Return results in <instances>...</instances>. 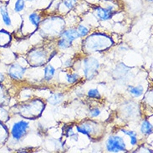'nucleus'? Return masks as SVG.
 <instances>
[{
  "label": "nucleus",
  "mask_w": 153,
  "mask_h": 153,
  "mask_svg": "<svg viewBox=\"0 0 153 153\" xmlns=\"http://www.w3.org/2000/svg\"><path fill=\"white\" fill-rule=\"evenodd\" d=\"M29 20L31 25L38 27L41 22V15L37 12L31 13L29 15Z\"/></svg>",
  "instance_id": "6e6552de"
},
{
  "label": "nucleus",
  "mask_w": 153,
  "mask_h": 153,
  "mask_svg": "<svg viewBox=\"0 0 153 153\" xmlns=\"http://www.w3.org/2000/svg\"><path fill=\"white\" fill-rule=\"evenodd\" d=\"M128 91L135 97H139L143 94L144 92V89L141 85H137V86H129Z\"/></svg>",
  "instance_id": "1a4fd4ad"
},
{
  "label": "nucleus",
  "mask_w": 153,
  "mask_h": 153,
  "mask_svg": "<svg viewBox=\"0 0 153 153\" xmlns=\"http://www.w3.org/2000/svg\"><path fill=\"white\" fill-rule=\"evenodd\" d=\"M100 67V64L98 60L95 58L89 57L85 59L84 60V74L87 79L94 78L96 75L98 69Z\"/></svg>",
  "instance_id": "f03ea898"
},
{
  "label": "nucleus",
  "mask_w": 153,
  "mask_h": 153,
  "mask_svg": "<svg viewBox=\"0 0 153 153\" xmlns=\"http://www.w3.org/2000/svg\"><path fill=\"white\" fill-rule=\"evenodd\" d=\"M141 133L145 135H150L152 132V126L148 120H144L141 126Z\"/></svg>",
  "instance_id": "f8f14e48"
},
{
  "label": "nucleus",
  "mask_w": 153,
  "mask_h": 153,
  "mask_svg": "<svg viewBox=\"0 0 153 153\" xmlns=\"http://www.w3.org/2000/svg\"><path fill=\"white\" fill-rule=\"evenodd\" d=\"M105 1H111V0H105Z\"/></svg>",
  "instance_id": "393cba45"
},
{
  "label": "nucleus",
  "mask_w": 153,
  "mask_h": 153,
  "mask_svg": "<svg viewBox=\"0 0 153 153\" xmlns=\"http://www.w3.org/2000/svg\"><path fill=\"white\" fill-rule=\"evenodd\" d=\"M121 132H123L125 135L129 136V137L133 136V135H137V132H135L133 131H128V130H121Z\"/></svg>",
  "instance_id": "412c9836"
},
{
  "label": "nucleus",
  "mask_w": 153,
  "mask_h": 153,
  "mask_svg": "<svg viewBox=\"0 0 153 153\" xmlns=\"http://www.w3.org/2000/svg\"><path fill=\"white\" fill-rule=\"evenodd\" d=\"M96 16L99 18L100 20L106 21L109 20L113 14L115 13V9L113 6H108L107 8H103L100 6H95L93 8Z\"/></svg>",
  "instance_id": "20e7f679"
},
{
  "label": "nucleus",
  "mask_w": 153,
  "mask_h": 153,
  "mask_svg": "<svg viewBox=\"0 0 153 153\" xmlns=\"http://www.w3.org/2000/svg\"><path fill=\"white\" fill-rule=\"evenodd\" d=\"M54 73H55V69L51 65H48L45 68V79L48 81L50 80L54 77Z\"/></svg>",
  "instance_id": "9b49d317"
},
{
  "label": "nucleus",
  "mask_w": 153,
  "mask_h": 153,
  "mask_svg": "<svg viewBox=\"0 0 153 153\" xmlns=\"http://www.w3.org/2000/svg\"><path fill=\"white\" fill-rule=\"evenodd\" d=\"M77 31H78L79 34V37H85L90 32V30H89V29L87 28L86 26L82 25L79 26L78 29H77Z\"/></svg>",
  "instance_id": "dca6fc26"
},
{
  "label": "nucleus",
  "mask_w": 153,
  "mask_h": 153,
  "mask_svg": "<svg viewBox=\"0 0 153 153\" xmlns=\"http://www.w3.org/2000/svg\"><path fill=\"white\" fill-rule=\"evenodd\" d=\"M25 8V0H16L13 10L15 13H20L22 12Z\"/></svg>",
  "instance_id": "ddd939ff"
},
{
  "label": "nucleus",
  "mask_w": 153,
  "mask_h": 153,
  "mask_svg": "<svg viewBox=\"0 0 153 153\" xmlns=\"http://www.w3.org/2000/svg\"><path fill=\"white\" fill-rule=\"evenodd\" d=\"M90 115L92 117H97L100 115V111L98 108H94V109H91V111H90Z\"/></svg>",
  "instance_id": "6ab92c4d"
},
{
  "label": "nucleus",
  "mask_w": 153,
  "mask_h": 153,
  "mask_svg": "<svg viewBox=\"0 0 153 153\" xmlns=\"http://www.w3.org/2000/svg\"><path fill=\"white\" fill-rule=\"evenodd\" d=\"M63 99H64V95L60 93H57V94H54L50 96V98L48 99V102L53 105H56L60 102H62Z\"/></svg>",
  "instance_id": "9d476101"
},
{
  "label": "nucleus",
  "mask_w": 153,
  "mask_h": 153,
  "mask_svg": "<svg viewBox=\"0 0 153 153\" xmlns=\"http://www.w3.org/2000/svg\"><path fill=\"white\" fill-rule=\"evenodd\" d=\"M147 1H148V2H150V3H152L153 0H147Z\"/></svg>",
  "instance_id": "b1692460"
},
{
  "label": "nucleus",
  "mask_w": 153,
  "mask_h": 153,
  "mask_svg": "<svg viewBox=\"0 0 153 153\" xmlns=\"http://www.w3.org/2000/svg\"><path fill=\"white\" fill-rule=\"evenodd\" d=\"M0 14L2 16V19L4 24L6 26H11L12 25V21H11V18L8 13V10L7 8V6L5 5H2L0 7Z\"/></svg>",
  "instance_id": "0eeeda50"
},
{
  "label": "nucleus",
  "mask_w": 153,
  "mask_h": 153,
  "mask_svg": "<svg viewBox=\"0 0 153 153\" xmlns=\"http://www.w3.org/2000/svg\"><path fill=\"white\" fill-rule=\"evenodd\" d=\"M130 140H131V144L132 146H135L137 145V135H133V136H131L130 137Z\"/></svg>",
  "instance_id": "aec40b11"
},
{
  "label": "nucleus",
  "mask_w": 153,
  "mask_h": 153,
  "mask_svg": "<svg viewBox=\"0 0 153 153\" xmlns=\"http://www.w3.org/2000/svg\"><path fill=\"white\" fill-rule=\"evenodd\" d=\"M78 0H62L61 4H64V6L69 9V10H72L73 8H75V4L77 3Z\"/></svg>",
  "instance_id": "2eb2a0df"
},
{
  "label": "nucleus",
  "mask_w": 153,
  "mask_h": 153,
  "mask_svg": "<svg viewBox=\"0 0 153 153\" xmlns=\"http://www.w3.org/2000/svg\"><path fill=\"white\" fill-rule=\"evenodd\" d=\"M106 149L110 152H119L126 151L124 139L118 136H111L106 141Z\"/></svg>",
  "instance_id": "f257e3e1"
},
{
  "label": "nucleus",
  "mask_w": 153,
  "mask_h": 153,
  "mask_svg": "<svg viewBox=\"0 0 153 153\" xmlns=\"http://www.w3.org/2000/svg\"><path fill=\"white\" fill-rule=\"evenodd\" d=\"M4 75L0 72V83L3 82V81H4Z\"/></svg>",
  "instance_id": "4be33fe9"
},
{
  "label": "nucleus",
  "mask_w": 153,
  "mask_h": 153,
  "mask_svg": "<svg viewBox=\"0 0 153 153\" xmlns=\"http://www.w3.org/2000/svg\"><path fill=\"white\" fill-rule=\"evenodd\" d=\"M29 122L25 121V120H20V121L16 122L15 124H13L12 130H11L13 138L17 141L21 140L23 137L27 133V130L29 128Z\"/></svg>",
  "instance_id": "7ed1b4c3"
},
{
  "label": "nucleus",
  "mask_w": 153,
  "mask_h": 153,
  "mask_svg": "<svg viewBox=\"0 0 153 153\" xmlns=\"http://www.w3.org/2000/svg\"><path fill=\"white\" fill-rule=\"evenodd\" d=\"M25 1H28V2H33L34 0H25Z\"/></svg>",
  "instance_id": "5701e85b"
},
{
  "label": "nucleus",
  "mask_w": 153,
  "mask_h": 153,
  "mask_svg": "<svg viewBox=\"0 0 153 153\" xmlns=\"http://www.w3.org/2000/svg\"><path fill=\"white\" fill-rule=\"evenodd\" d=\"M58 46L62 50H65V49H68V48L71 47V42L67 40L66 39H65V38H61L58 41Z\"/></svg>",
  "instance_id": "4468645a"
},
{
  "label": "nucleus",
  "mask_w": 153,
  "mask_h": 153,
  "mask_svg": "<svg viewBox=\"0 0 153 153\" xmlns=\"http://www.w3.org/2000/svg\"><path fill=\"white\" fill-rule=\"evenodd\" d=\"M61 38H65L67 40H69L72 43L79 38V34L77 29H70L63 32L62 34H61Z\"/></svg>",
  "instance_id": "423d86ee"
},
{
  "label": "nucleus",
  "mask_w": 153,
  "mask_h": 153,
  "mask_svg": "<svg viewBox=\"0 0 153 153\" xmlns=\"http://www.w3.org/2000/svg\"><path fill=\"white\" fill-rule=\"evenodd\" d=\"M25 73V69L19 64H13L8 70L9 75L11 76V78L14 79H21L24 77Z\"/></svg>",
  "instance_id": "39448f33"
},
{
  "label": "nucleus",
  "mask_w": 153,
  "mask_h": 153,
  "mask_svg": "<svg viewBox=\"0 0 153 153\" xmlns=\"http://www.w3.org/2000/svg\"><path fill=\"white\" fill-rule=\"evenodd\" d=\"M88 96L91 98H93V99H97V98L99 99L100 98V94L97 89H91L88 91Z\"/></svg>",
  "instance_id": "f3484780"
},
{
  "label": "nucleus",
  "mask_w": 153,
  "mask_h": 153,
  "mask_svg": "<svg viewBox=\"0 0 153 153\" xmlns=\"http://www.w3.org/2000/svg\"><path fill=\"white\" fill-rule=\"evenodd\" d=\"M67 81L70 84H75L77 82L79 79V75L77 74H71V75H67Z\"/></svg>",
  "instance_id": "a211bd4d"
}]
</instances>
